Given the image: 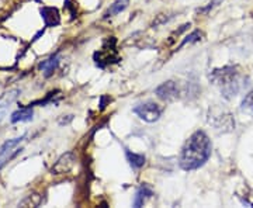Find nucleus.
Masks as SVG:
<instances>
[{
    "label": "nucleus",
    "mask_w": 253,
    "mask_h": 208,
    "mask_svg": "<svg viewBox=\"0 0 253 208\" xmlns=\"http://www.w3.org/2000/svg\"><path fill=\"white\" fill-rule=\"evenodd\" d=\"M41 13V17L44 20V24L45 27H55L61 23V16H59V11L55 7H42L40 10Z\"/></svg>",
    "instance_id": "6e6552de"
},
{
    "label": "nucleus",
    "mask_w": 253,
    "mask_h": 208,
    "mask_svg": "<svg viewBox=\"0 0 253 208\" xmlns=\"http://www.w3.org/2000/svg\"><path fill=\"white\" fill-rule=\"evenodd\" d=\"M75 162H76V158L72 152H66L63 154L56 162L52 166L51 172L52 174H63V173H68L72 170V167L75 166Z\"/></svg>",
    "instance_id": "0eeeda50"
},
{
    "label": "nucleus",
    "mask_w": 253,
    "mask_h": 208,
    "mask_svg": "<svg viewBox=\"0 0 253 208\" xmlns=\"http://www.w3.org/2000/svg\"><path fill=\"white\" fill-rule=\"evenodd\" d=\"M126 161L129 162L132 169H139V167H142L145 165V161H146L144 155L134 154V152H131V151H128V149H126Z\"/></svg>",
    "instance_id": "4468645a"
},
{
    "label": "nucleus",
    "mask_w": 253,
    "mask_h": 208,
    "mask_svg": "<svg viewBox=\"0 0 253 208\" xmlns=\"http://www.w3.org/2000/svg\"><path fill=\"white\" fill-rule=\"evenodd\" d=\"M207 123L218 132H231L235 129V120L228 110L219 106H212L208 109Z\"/></svg>",
    "instance_id": "7ed1b4c3"
},
{
    "label": "nucleus",
    "mask_w": 253,
    "mask_h": 208,
    "mask_svg": "<svg viewBox=\"0 0 253 208\" xmlns=\"http://www.w3.org/2000/svg\"><path fill=\"white\" fill-rule=\"evenodd\" d=\"M33 116H34V111H33L31 107H21V109H18L17 111H14L11 114L10 121L13 124H16V123H26V121H31Z\"/></svg>",
    "instance_id": "9d476101"
},
{
    "label": "nucleus",
    "mask_w": 253,
    "mask_h": 208,
    "mask_svg": "<svg viewBox=\"0 0 253 208\" xmlns=\"http://www.w3.org/2000/svg\"><path fill=\"white\" fill-rule=\"evenodd\" d=\"M221 1H222V0H212V1H211V3L208 4L207 7H204V9L199 10V13H200V11H201V13H206V11H208V10H210V9H212V7H215V6H217L218 3H221Z\"/></svg>",
    "instance_id": "6ab92c4d"
},
{
    "label": "nucleus",
    "mask_w": 253,
    "mask_h": 208,
    "mask_svg": "<svg viewBox=\"0 0 253 208\" xmlns=\"http://www.w3.org/2000/svg\"><path fill=\"white\" fill-rule=\"evenodd\" d=\"M26 135L18 136V138H13V139H9L6 141L4 144L0 146V169L9 162L10 159H13L16 155L21 151V149H17V146L20 145V142L24 139Z\"/></svg>",
    "instance_id": "39448f33"
},
{
    "label": "nucleus",
    "mask_w": 253,
    "mask_h": 208,
    "mask_svg": "<svg viewBox=\"0 0 253 208\" xmlns=\"http://www.w3.org/2000/svg\"><path fill=\"white\" fill-rule=\"evenodd\" d=\"M210 81L215 86L219 87L221 94L226 100H231L235 97L236 94L241 91L242 83H241V73L236 66H224L214 69L210 73Z\"/></svg>",
    "instance_id": "f03ea898"
},
{
    "label": "nucleus",
    "mask_w": 253,
    "mask_h": 208,
    "mask_svg": "<svg viewBox=\"0 0 253 208\" xmlns=\"http://www.w3.org/2000/svg\"><path fill=\"white\" fill-rule=\"evenodd\" d=\"M41 203H42V197L40 194L34 193V194H30V196H27L26 199L23 200L20 203V207H40Z\"/></svg>",
    "instance_id": "2eb2a0df"
},
{
    "label": "nucleus",
    "mask_w": 253,
    "mask_h": 208,
    "mask_svg": "<svg viewBox=\"0 0 253 208\" xmlns=\"http://www.w3.org/2000/svg\"><path fill=\"white\" fill-rule=\"evenodd\" d=\"M58 65H59V56H58V54H55L52 56H49L45 61H42L40 64V69L44 72L45 78H49L54 73L55 69L58 68Z\"/></svg>",
    "instance_id": "9b49d317"
},
{
    "label": "nucleus",
    "mask_w": 253,
    "mask_h": 208,
    "mask_svg": "<svg viewBox=\"0 0 253 208\" xmlns=\"http://www.w3.org/2000/svg\"><path fill=\"white\" fill-rule=\"evenodd\" d=\"M179 93H180L179 84L174 81L165 82L155 89V94L163 101H172V100L177 99Z\"/></svg>",
    "instance_id": "423d86ee"
},
{
    "label": "nucleus",
    "mask_w": 253,
    "mask_h": 208,
    "mask_svg": "<svg viewBox=\"0 0 253 208\" xmlns=\"http://www.w3.org/2000/svg\"><path fill=\"white\" fill-rule=\"evenodd\" d=\"M172 18V16H166V14H159V16H156L154 21H152V27H159V26H162L165 23H168L169 20Z\"/></svg>",
    "instance_id": "a211bd4d"
},
{
    "label": "nucleus",
    "mask_w": 253,
    "mask_h": 208,
    "mask_svg": "<svg viewBox=\"0 0 253 208\" xmlns=\"http://www.w3.org/2000/svg\"><path fill=\"white\" fill-rule=\"evenodd\" d=\"M241 110L246 114H249V116H253V90L249 91L245 96V99L241 103Z\"/></svg>",
    "instance_id": "dca6fc26"
},
{
    "label": "nucleus",
    "mask_w": 253,
    "mask_h": 208,
    "mask_svg": "<svg viewBox=\"0 0 253 208\" xmlns=\"http://www.w3.org/2000/svg\"><path fill=\"white\" fill-rule=\"evenodd\" d=\"M154 196V190L148 186V184H142L135 193V199H134V203H132V206L136 208L142 207L145 203H146V200L151 199Z\"/></svg>",
    "instance_id": "1a4fd4ad"
},
{
    "label": "nucleus",
    "mask_w": 253,
    "mask_h": 208,
    "mask_svg": "<svg viewBox=\"0 0 253 208\" xmlns=\"http://www.w3.org/2000/svg\"><path fill=\"white\" fill-rule=\"evenodd\" d=\"M212 144L204 131H196L184 142L179 155V166L186 172L203 167L211 156Z\"/></svg>",
    "instance_id": "f257e3e1"
},
{
    "label": "nucleus",
    "mask_w": 253,
    "mask_h": 208,
    "mask_svg": "<svg viewBox=\"0 0 253 208\" xmlns=\"http://www.w3.org/2000/svg\"><path fill=\"white\" fill-rule=\"evenodd\" d=\"M128 4H129V0H116V1L110 6L109 10L104 13V17L117 16V14H120L121 11H124V10L128 7Z\"/></svg>",
    "instance_id": "ddd939ff"
},
{
    "label": "nucleus",
    "mask_w": 253,
    "mask_h": 208,
    "mask_svg": "<svg viewBox=\"0 0 253 208\" xmlns=\"http://www.w3.org/2000/svg\"><path fill=\"white\" fill-rule=\"evenodd\" d=\"M20 93H21V91L18 90V89H11V90L3 93V94L0 96V109H6V107L11 106V104L18 99Z\"/></svg>",
    "instance_id": "f8f14e48"
},
{
    "label": "nucleus",
    "mask_w": 253,
    "mask_h": 208,
    "mask_svg": "<svg viewBox=\"0 0 253 208\" xmlns=\"http://www.w3.org/2000/svg\"><path fill=\"white\" fill-rule=\"evenodd\" d=\"M134 113L146 123H155L161 118L163 110L155 101H145V103H141L136 107H134Z\"/></svg>",
    "instance_id": "20e7f679"
},
{
    "label": "nucleus",
    "mask_w": 253,
    "mask_h": 208,
    "mask_svg": "<svg viewBox=\"0 0 253 208\" xmlns=\"http://www.w3.org/2000/svg\"><path fill=\"white\" fill-rule=\"evenodd\" d=\"M201 36H203V34H201L200 31H193V33H191L190 36L186 37V40H184V41L181 42L180 48L183 45H186L187 42H196V41H200V40H201Z\"/></svg>",
    "instance_id": "f3484780"
}]
</instances>
